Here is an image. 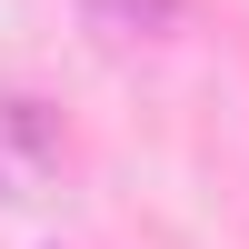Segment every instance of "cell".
<instances>
[{
	"mask_svg": "<svg viewBox=\"0 0 249 249\" xmlns=\"http://www.w3.org/2000/svg\"><path fill=\"white\" fill-rule=\"evenodd\" d=\"M100 20H110V30H130V40H150V30H170L179 20V0H90Z\"/></svg>",
	"mask_w": 249,
	"mask_h": 249,
	"instance_id": "cell-1",
	"label": "cell"
}]
</instances>
